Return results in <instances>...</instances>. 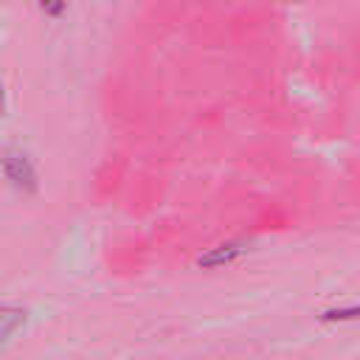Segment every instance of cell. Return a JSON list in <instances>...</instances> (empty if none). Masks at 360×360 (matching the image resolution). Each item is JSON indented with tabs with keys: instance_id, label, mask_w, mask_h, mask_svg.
<instances>
[{
	"instance_id": "obj_4",
	"label": "cell",
	"mask_w": 360,
	"mask_h": 360,
	"mask_svg": "<svg viewBox=\"0 0 360 360\" xmlns=\"http://www.w3.org/2000/svg\"><path fill=\"white\" fill-rule=\"evenodd\" d=\"M39 6H42V11L51 14V17H59V14L65 11V0H39Z\"/></svg>"
},
{
	"instance_id": "obj_1",
	"label": "cell",
	"mask_w": 360,
	"mask_h": 360,
	"mask_svg": "<svg viewBox=\"0 0 360 360\" xmlns=\"http://www.w3.org/2000/svg\"><path fill=\"white\" fill-rule=\"evenodd\" d=\"M3 172L11 180V186H17L20 191H34L37 188V174H34V166H31L25 152L8 149L3 155Z\"/></svg>"
},
{
	"instance_id": "obj_3",
	"label": "cell",
	"mask_w": 360,
	"mask_h": 360,
	"mask_svg": "<svg viewBox=\"0 0 360 360\" xmlns=\"http://www.w3.org/2000/svg\"><path fill=\"white\" fill-rule=\"evenodd\" d=\"M239 253H242L239 245H217V248H211L205 256H200L197 264H200V267H222V264H231Z\"/></svg>"
},
{
	"instance_id": "obj_2",
	"label": "cell",
	"mask_w": 360,
	"mask_h": 360,
	"mask_svg": "<svg viewBox=\"0 0 360 360\" xmlns=\"http://www.w3.org/2000/svg\"><path fill=\"white\" fill-rule=\"evenodd\" d=\"M321 323H360V301H352V304H335V307H326L321 309L318 315Z\"/></svg>"
},
{
	"instance_id": "obj_5",
	"label": "cell",
	"mask_w": 360,
	"mask_h": 360,
	"mask_svg": "<svg viewBox=\"0 0 360 360\" xmlns=\"http://www.w3.org/2000/svg\"><path fill=\"white\" fill-rule=\"evenodd\" d=\"M0 112H3V82H0Z\"/></svg>"
}]
</instances>
